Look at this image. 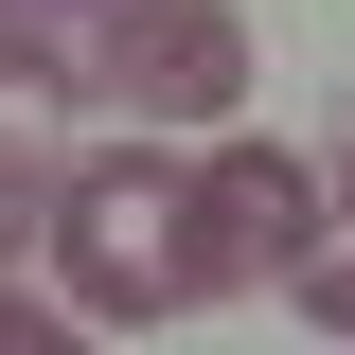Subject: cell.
<instances>
[{
	"label": "cell",
	"mask_w": 355,
	"mask_h": 355,
	"mask_svg": "<svg viewBox=\"0 0 355 355\" xmlns=\"http://www.w3.org/2000/svg\"><path fill=\"white\" fill-rule=\"evenodd\" d=\"M53 284H71L89 338H160V320L231 302L214 196H196V160H178L160 125H142V142H89V160L53 178Z\"/></svg>",
	"instance_id": "obj_1"
},
{
	"label": "cell",
	"mask_w": 355,
	"mask_h": 355,
	"mask_svg": "<svg viewBox=\"0 0 355 355\" xmlns=\"http://www.w3.org/2000/svg\"><path fill=\"white\" fill-rule=\"evenodd\" d=\"M89 89L125 125H231L249 107V18L231 0H89Z\"/></svg>",
	"instance_id": "obj_2"
},
{
	"label": "cell",
	"mask_w": 355,
	"mask_h": 355,
	"mask_svg": "<svg viewBox=\"0 0 355 355\" xmlns=\"http://www.w3.org/2000/svg\"><path fill=\"white\" fill-rule=\"evenodd\" d=\"M196 196H214L231 284H302V266H320V178L284 160V142H214V160H196Z\"/></svg>",
	"instance_id": "obj_3"
},
{
	"label": "cell",
	"mask_w": 355,
	"mask_h": 355,
	"mask_svg": "<svg viewBox=\"0 0 355 355\" xmlns=\"http://www.w3.org/2000/svg\"><path fill=\"white\" fill-rule=\"evenodd\" d=\"M0 160H53L71 178V71H53L18 18H0Z\"/></svg>",
	"instance_id": "obj_4"
},
{
	"label": "cell",
	"mask_w": 355,
	"mask_h": 355,
	"mask_svg": "<svg viewBox=\"0 0 355 355\" xmlns=\"http://www.w3.org/2000/svg\"><path fill=\"white\" fill-rule=\"evenodd\" d=\"M53 249V160H0V266Z\"/></svg>",
	"instance_id": "obj_5"
},
{
	"label": "cell",
	"mask_w": 355,
	"mask_h": 355,
	"mask_svg": "<svg viewBox=\"0 0 355 355\" xmlns=\"http://www.w3.org/2000/svg\"><path fill=\"white\" fill-rule=\"evenodd\" d=\"M284 302H302V320H320V338H355V249H320V266H302V284H284Z\"/></svg>",
	"instance_id": "obj_6"
},
{
	"label": "cell",
	"mask_w": 355,
	"mask_h": 355,
	"mask_svg": "<svg viewBox=\"0 0 355 355\" xmlns=\"http://www.w3.org/2000/svg\"><path fill=\"white\" fill-rule=\"evenodd\" d=\"M71 338V302H18V284H0V355H53Z\"/></svg>",
	"instance_id": "obj_7"
},
{
	"label": "cell",
	"mask_w": 355,
	"mask_h": 355,
	"mask_svg": "<svg viewBox=\"0 0 355 355\" xmlns=\"http://www.w3.org/2000/svg\"><path fill=\"white\" fill-rule=\"evenodd\" d=\"M338 196H355V142H338Z\"/></svg>",
	"instance_id": "obj_8"
},
{
	"label": "cell",
	"mask_w": 355,
	"mask_h": 355,
	"mask_svg": "<svg viewBox=\"0 0 355 355\" xmlns=\"http://www.w3.org/2000/svg\"><path fill=\"white\" fill-rule=\"evenodd\" d=\"M0 18H18V0H0Z\"/></svg>",
	"instance_id": "obj_9"
}]
</instances>
